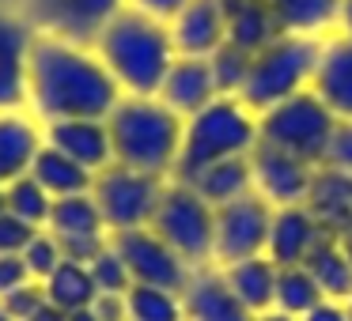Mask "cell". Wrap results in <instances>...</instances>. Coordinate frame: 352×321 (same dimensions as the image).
Wrapping results in <instances>:
<instances>
[{"instance_id":"83f0119b","label":"cell","mask_w":352,"mask_h":321,"mask_svg":"<svg viewBox=\"0 0 352 321\" xmlns=\"http://www.w3.org/2000/svg\"><path fill=\"white\" fill-rule=\"evenodd\" d=\"M38 147L42 140L31 121H23L16 114H0V185L23 178L31 170Z\"/></svg>"},{"instance_id":"ee69618b","label":"cell","mask_w":352,"mask_h":321,"mask_svg":"<svg viewBox=\"0 0 352 321\" xmlns=\"http://www.w3.org/2000/svg\"><path fill=\"white\" fill-rule=\"evenodd\" d=\"M337 27H341V34H352V0L341 4V19H337Z\"/></svg>"},{"instance_id":"ab89813d","label":"cell","mask_w":352,"mask_h":321,"mask_svg":"<svg viewBox=\"0 0 352 321\" xmlns=\"http://www.w3.org/2000/svg\"><path fill=\"white\" fill-rule=\"evenodd\" d=\"M23 283H31L23 257H0V298H8L12 291L23 287Z\"/></svg>"},{"instance_id":"c3c4849f","label":"cell","mask_w":352,"mask_h":321,"mask_svg":"<svg viewBox=\"0 0 352 321\" xmlns=\"http://www.w3.org/2000/svg\"><path fill=\"white\" fill-rule=\"evenodd\" d=\"M0 215H4V185H0Z\"/></svg>"},{"instance_id":"9a60e30c","label":"cell","mask_w":352,"mask_h":321,"mask_svg":"<svg viewBox=\"0 0 352 321\" xmlns=\"http://www.w3.org/2000/svg\"><path fill=\"white\" fill-rule=\"evenodd\" d=\"M186 321H258L235 295L220 268H193L190 283L182 291Z\"/></svg>"},{"instance_id":"d4e9b609","label":"cell","mask_w":352,"mask_h":321,"mask_svg":"<svg viewBox=\"0 0 352 321\" xmlns=\"http://www.w3.org/2000/svg\"><path fill=\"white\" fill-rule=\"evenodd\" d=\"M27 174H31L54 200L91 193V182H95L91 170H84L80 163H72L69 155H61L57 147H50V144L38 147V155H34V163H31V170H27Z\"/></svg>"},{"instance_id":"7bdbcfd3","label":"cell","mask_w":352,"mask_h":321,"mask_svg":"<svg viewBox=\"0 0 352 321\" xmlns=\"http://www.w3.org/2000/svg\"><path fill=\"white\" fill-rule=\"evenodd\" d=\"M27 321H65V313L57 310V306H50V302H46V306H42V310H34V313H31V318H27Z\"/></svg>"},{"instance_id":"e0dca14e","label":"cell","mask_w":352,"mask_h":321,"mask_svg":"<svg viewBox=\"0 0 352 321\" xmlns=\"http://www.w3.org/2000/svg\"><path fill=\"white\" fill-rule=\"evenodd\" d=\"M223 0H193L190 8L170 23V42L178 57L208 61L223 46Z\"/></svg>"},{"instance_id":"603a6c76","label":"cell","mask_w":352,"mask_h":321,"mask_svg":"<svg viewBox=\"0 0 352 321\" xmlns=\"http://www.w3.org/2000/svg\"><path fill=\"white\" fill-rule=\"evenodd\" d=\"M193 193H197L201 200H208L212 208H223L231 204V200L239 197H250L254 193V170H250V155L246 159H223V163H212V167L197 170V174L190 178Z\"/></svg>"},{"instance_id":"484cf974","label":"cell","mask_w":352,"mask_h":321,"mask_svg":"<svg viewBox=\"0 0 352 321\" xmlns=\"http://www.w3.org/2000/svg\"><path fill=\"white\" fill-rule=\"evenodd\" d=\"M46 230L57 238V242H72V238H110L107 223H102V212H99V204H95L91 193L54 200Z\"/></svg>"},{"instance_id":"d6a6232c","label":"cell","mask_w":352,"mask_h":321,"mask_svg":"<svg viewBox=\"0 0 352 321\" xmlns=\"http://www.w3.org/2000/svg\"><path fill=\"white\" fill-rule=\"evenodd\" d=\"M250 61H254V54H246V49L223 42V46L208 57L216 91H220V95H235V99H239V91H243V84H246V72H250Z\"/></svg>"},{"instance_id":"7402d4cb","label":"cell","mask_w":352,"mask_h":321,"mask_svg":"<svg viewBox=\"0 0 352 321\" xmlns=\"http://www.w3.org/2000/svg\"><path fill=\"white\" fill-rule=\"evenodd\" d=\"M220 272H223V280H228L231 295H235L254 318H261V313L273 310V302H276V276H280V268H276L269 257H246V261H239V265L220 268Z\"/></svg>"},{"instance_id":"4fadbf2b","label":"cell","mask_w":352,"mask_h":321,"mask_svg":"<svg viewBox=\"0 0 352 321\" xmlns=\"http://www.w3.org/2000/svg\"><path fill=\"white\" fill-rule=\"evenodd\" d=\"M322 238H326L322 223L314 219L303 204L276 208L273 227H269V242H265V257L273 261L276 268H299L314 253V246H318Z\"/></svg>"},{"instance_id":"f546056e","label":"cell","mask_w":352,"mask_h":321,"mask_svg":"<svg viewBox=\"0 0 352 321\" xmlns=\"http://www.w3.org/2000/svg\"><path fill=\"white\" fill-rule=\"evenodd\" d=\"M50 208H54V197H50L31 174H23V178H16V182L4 185V212H12L23 223H31L34 230H46Z\"/></svg>"},{"instance_id":"d6986e66","label":"cell","mask_w":352,"mask_h":321,"mask_svg":"<svg viewBox=\"0 0 352 321\" xmlns=\"http://www.w3.org/2000/svg\"><path fill=\"white\" fill-rule=\"evenodd\" d=\"M46 144L80 163L84 170L99 174L102 167L114 163V147H110V129L107 121H54L46 129Z\"/></svg>"},{"instance_id":"7dc6e473","label":"cell","mask_w":352,"mask_h":321,"mask_svg":"<svg viewBox=\"0 0 352 321\" xmlns=\"http://www.w3.org/2000/svg\"><path fill=\"white\" fill-rule=\"evenodd\" d=\"M0 321H16V318H12L8 310H4V302H0Z\"/></svg>"},{"instance_id":"74e56055","label":"cell","mask_w":352,"mask_h":321,"mask_svg":"<svg viewBox=\"0 0 352 321\" xmlns=\"http://www.w3.org/2000/svg\"><path fill=\"white\" fill-rule=\"evenodd\" d=\"M0 302H4V310H8L16 321H27L34 310L46 306V295H42V283L31 280V283H23V287H16L8 298H0Z\"/></svg>"},{"instance_id":"4316f807","label":"cell","mask_w":352,"mask_h":321,"mask_svg":"<svg viewBox=\"0 0 352 321\" xmlns=\"http://www.w3.org/2000/svg\"><path fill=\"white\" fill-rule=\"evenodd\" d=\"M341 4L344 0H269L280 34H303V38H318L322 31L337 27Z\"/></svg>"},{"instance_id":"8d00e7d4","label":"cell","mask_w":352,"mask_h":321,"mask_svg":"<svg viewBox=\"0 0 352 321\" xmlns=\"http://www.w3.org/2000/svg\"><path fill=\"white\" fill-rule=\"evenodd\" d=\"M34 238V227L23 219H16L12 212L0 215V257H19L27 250V242Z\"/></svg>"},{"instance_id":"52a82bcc","label":"cell","mask_w":352,"mask_h":321,"mask_svg":"<svg viewBox=\"0 0 352 321\" xmlns=\"http://www.w3.org/2000/svg\"><path fill=\"white\" fill-rule=\"evenodd\" d=\"M148 227L178 253L190 268L212 265V238H216V208L201 200L190 185L167 182L163 185L160 208Z\"/></svg>"},{"instance_id":"f6af8a7d","label":"cell","mask_w":352,"mask_h":321,"mask_svg":"<svg viewBox=\"0 0 352 321\" xmlns=\"http://www.w3.org/2000/svg\"><path fill=\"white\" fill-rule=\"evenodd\" d=\"M337 242H341V246H344V253H349V257H352V223H349V227L341 230V235H337Z\"/></svg>"},{"instance_id":"30bf717a","label":"cell","mask_w":352,"mask_h":321,"mask_svg":"<svg viewBox=\"0 0 352 321\" xmlns=\"http://www.w3.org/2000/svg\"><path fill=\"white\" fill-rule=\"evenodd\" d=\"M114 250L122 253L125 268H129L133 283L140 287H163V291H178L182 295L186 283H190L193 268L155 235L152 227H137V230H122V235H110Z\"/></svg>"},{"instance_id":"836d02e7","label":"cell","mask_w":352,"mask_h":321,"mask_svg":"<svg viewBox=\"0 0 352 321\" xmlns=\"http://www.w3.org/2000/svg\"><path fill=\"white\" fill-rule=\"evenodd\" d=\"M87 272H91L99 295H129V287H133V276H129V268H125L122 253L114 250V242H107L99 250V257H91Z\"/></svg>"},{"instance_id":"6da1fadb","label":"cell","mask_w":352,"mask_h":321,"mask_svg":"<svg viewBox=\"0 0 352 321\" xmlns=\"http://www.w3.org/2000/svg\"><path fill=\"white\" fill-rule=\"evenodd\" d=\"M27 99L50 125L54 121H107L122 99V87L84 46L34 38L27 61Z\"/></svg>"},{"instance_id":"44dd1931","label":"cell","mask_w":352,"mask_h":321,"mask_svg":"<svg viewBox=\"0 0 352 321\" xmlns=\"http://www.w3.org/2000/svg\"><path fill=\"white\" fill-rule=\"evenodd\" d=\"M223 31H228L223 42L246 49V54H258L269 42L280 38L269 0H223Z\"/></svg>"},{"instance_id":"7c38bea8","label":"cell","mask_w":352,"mask_h":321,"mask_svg":"<svg viewBox=\"0 0 352 321\" xmlns=\"http://www.w3.org/2000/svg\"><path fill=\"white\" fill-rule=\"evenodd\" d=\"M250 170H254V193L261 200H269L273 208H296L307 200L314 182V167L288 152L261 144L250 152Z\"/></svg>"},{"instance_id":"4dcf8cb0","label":"cell","mask_w":352,"mask_h":321,"mask_svg":"<svg viewBox=\"0 0 352 321\" xmlns=\"http://www.w3.org/2000/svg\"><path fill=\"white\" fill-rule=\"evenodd\" d=\"M318 302H322V291L314 287L311 272H307L303 265L299 268H280V276H276V302H273L276 313L299 321L303 313H311Z\"/></svg>"},{"instance_id":"b9f144b4","label":"cell","mask_w":352,"mask_h":321,"mask_svg":"<svg viewBox=\"0 0 352 321\" xmlns=\"http://www.w3.org/2000/svg\"><path fill=\"white\" fill-rule=\"evenodd\" d=\"M299 321H349V306H344V302H329V298H322V302L314 306L311 313H303Z\"/></svg>"},{"instance_id":"5bb4252c","label":"cell","mask_w":352,"mask_h":321,"mask_svg":"<svg viewBox=\"0 0 352 321\" xmlns=\"http://www.w3.org/2000/svg\"><path fill=\"white\" fill-rule=\"evenodd\" d=\"M311 91L326 102L337 121H352V34L322 42Z\"/></svg>"},{"instance_id":"681fc988","label":"cell","mask_w":352,"mask_h":321,"mask_svg":"<svg viewBox=\"0 0 352 321\" xmlns=\"http://www.w3.org/2000/svg\"><path fill=\"white\" fill-rule=\"evenodd\" d=\"M349 321H352V298H349Z\"/></svg>"},{"instance_id":"277c9868","label":"cell","mask_w":352,"mask_h":321,"mask_svg":"<svg viewBox=\"0 0 352 321\" xmlns=\"http://www.w3.org/2000/svg\"><path fill=\"white\" fill-rule=\"evenodd\" d=\"M254 147H258V114H250L235 95H220L186 121L170 182H190L197 170L223 159H246Z\"/></svg>"},{"instance_id":"60d3db41","label":"cell","mask_w":352,"mask_h":321,"mask_svg":"<svg viewBox=\"0 0 352 321\" xmlns=\"http://www.w3.org/2000/svg\"><path fill=\"white\" fill-rule=\"evenodd\" d=\"M95 318L99 321H129V306H125V295H99L91 302Z\"/></svg>"},{"instance_id":"3957f363","label":"cell","mask_w":352,"mask_h":321,"mask_svg":"<svg viewBox=\"0 0 352 321\" xmlns=\"http://www.w3.org/2000/svg\"><path fill=\"white\" fill-rule=\"evenodd\" d=\"M107 129H110V147H114L118 167L170 182L178 152H182V132H186V121L175 110H167L155 95L152 99L122 95L107 117Z\"/></svg>"},{"instance_id":"ffe728a7","label":"cell","mask_w":352,"mask_h":321,"mask_svg":"<svg viewBox=\"0 0 352 321\" xmlns=\"http://www.w3.org/2000/svg\"><path fill=\"white\" fill-rule=\"evenodd\" d=\"M303 208L322 223L326 235H341L352 223V174L314 167V182H311V193H307Z\"/></svg>"},{"instance_id":"7a4b0ae2","label":"cell","mask_w":352,"mask_h":321,"mask_svg":"<svg viewBox=\"0 0 352 321\" xmlns=\"http://www.w3.org/2000/svg\"><path fill=\"white\" fill-rule=\"evenodd\" d=\"M95 49L114 84L122 87V95H140V99L160 95L170 64L178 61L170 27L152 16H140L137 8L118 12L110 27L99 34Z\"/></svg>"},{"instance_id":"f1b7e54d","label":"cell","mask_w":352,"mask_h":321,"mask_svg":"<svg viewBox=\"0 0 352 321\" xmlns=\"http://www.w3.org/2000/svg\"><path fill=\"white\" fill-rule=\"evenodd\" d=\"M42 295H46V302L57 306L61 313H76V310H91V302L99 298V287H95L87 265L61 261V265L42 280Z\"/></svg>"},{"instance_id":"cb8c5ba5","label":"cell","mask_w":352,"mask_h":321,"mask_svg":"<svg viewBox=\"0 0 352 321\" xmlns=\"http://www.w3.org/2000/svg\"><path fill=\"white\" fill-rule=\"evenodd\" d=\"M303 268L311 272L314 287L322 291V298L329 302H344L349 306L352 298V257L344 253V246L337 242V235H326L314 253L303 261Z\"/></svg>"},{"instance_id":"ac0fdd59","label":"cell","mask_w":352,"mask_h":321,"mask_svg":"<svg viewBox=\"0 0 352 321\" xmlns=\"http://www.w3.org/2000/svg\"><path fill=\"white\" fill-rule=\"evenodd\" d=\"M31 46H34V38L19 19L0 16V114H12L27 99Z\"/></svg>"},{"instance_id":"f35d334b","label":"cell","mask_w":352,"mask_h":321,"mask_svg":"<svg viewBox=\"0 0 352 321\" xmlns=\"http://www.w3.org/2000/svg\"><path fill=\"white\" fill-rule=\"evenodd\" d=\"M193 0H129V8H137L140 16H152L160 19V23H175L178 16H182L186 8H190Z\"/></svg>"},{"instance_id":"bcb514c9","label":"cell","mask_w":352,"mask_h":321,"mask_svg":"<svg viewBox=\"0 0 352 321\" xmlns=\"http://www.w3.org/2000/svg\"><path fill=\"white\" fill-rule=\"evenodd\" d=\"M65 321H99L95 310H76V313H65Z\"/></svg>"},{"instance_id":"e575fe53","label":"cell","mask_w":352,"mask_h":321,"mask_svg":"<svg viewBox=\"0 0 352 321\" xmlns=\"http://www.w3.org/2000/svg\"><path fill=\"white\" fill-rule=\"evenodd\" d=\"M19 257H23V265H27V276L42 283L65 261V253H61V246H57V238L50 235V230H34V238L27 242V250L19 253Z\"/></svg>"},{"instance_id":"d590c367","label":"cell","mask_w":352,"mask_h":321,"mask_svg":"<svg viewBox=\"0 0 352 321\" xmlns=\"http://www.w3.org/2000/svg\"><path fill=\"white\" fill-rule=\"evenodd\" d=\"M318 167L352 174V121H337V129H333V136H329L326 155H322Z\"/></svg>"},{"instance_id":"2e32d148","label":"cell","mask_w":352,"mask_h":321,"mask_svg":"<svg viewBox=\"0 0 352 321\" xmlns=\"http://www.w3.org/2000/svg\"><path fill=\"white\" fill-rule=\"evenodd\" d=\"M155 99H160L167 110H175L182 121H190V117L201 114L208 102L220 99V91H216V80H212L208 61L178 57V61L170 64V72H167V80H163V87H160Z\"/></svg>"},{"instance_id":"1f68e13d","label":"cell","mask_w":352,"mask_h":321,"mask_svg":"<svg viewBox=\"0 0 352 321\" xmlns=\"http://www.w3.org/2000/svg\"><path fill=\"white\" fill-rule=\"evenodd\" d=\"M125 306H129V321H186L182 295L178 291L133 283L129 295H125Z\"/></svg>"},{"instance_id":"8992f818","label":"cell","mask_w":352,"mask_h":321,"mask_svg":"<svg viewBox=\"0 0 352 321\" xmlns=\"http://www.w3.org/2000/svg\"><path fill=\"white\" fill-rule=\"evenodd\" d=\"M333 129H337V117L329 114V106L314 91H303L296 99L258 114V140L261 144L296 155V159L311 163V167L322 163Z\"/></svg>"},{"instance_id":"8fae6325","label":"cell","mask_w":352,"mask_h":321,"mask_svg":"<svg viewBox=\"0 0 352 321\" xmlns=\"http://www.w3.org/2000/svg\"><path fill=\"white\" fill-rule=\"evenodd\" d=\"M122 8L125 0H34L31 16L34 27L46 31V38L87 46V42H99V34Z\"/></svg>"},{"instance_id":"5b68a950","label":"cell","mask_w":352,"mask_h":321,"mask_svg":"<svg viewBox=\"0 0 352 321\" xmlns=\"http://www.w3.org/2000/svg\"><path fill=\"white\" fill-rule=\"evenodd\" d=\"M322 57V38H303V34H280L276 42H269L265 49H258L246 72V84L239 91L250 114H265V110L280 106V102L296 99V95L311 91L314 69Z\"/></svg>"},{"instance_id":"ba28073f","label":"cell","mask_w":352,"mask_h":321,"mask_svg":"<svg viewBox=\"0 0 352 321\" xmlns=\"http://www.w3.org/2000/svg\"><path fill=\"white\" fill-rule=\"evenodd\" d=\"M163 178H152V174H140V170H129V167H102L91 182V197L102 212V223H107L110 235H122V230H137V227H148L160 208V197H163Z\"/></svg>"},{"instance_id":"9c48e42d","label":"cell","mask_w":352,"mask_h":321,"mask_svg":"<svg viewBox=\"0 0 352 321\" xmlns=\"http://www.w3.org/2000/svg\"><path fill=\"white\" fill-rule=\"evenodd\" d=\"M276 208L261 200L258 193L239 197L231 204L216 208V238H212V265L228 268L246 257H265L269 227Z\"/></svg>"}]
</instances>
